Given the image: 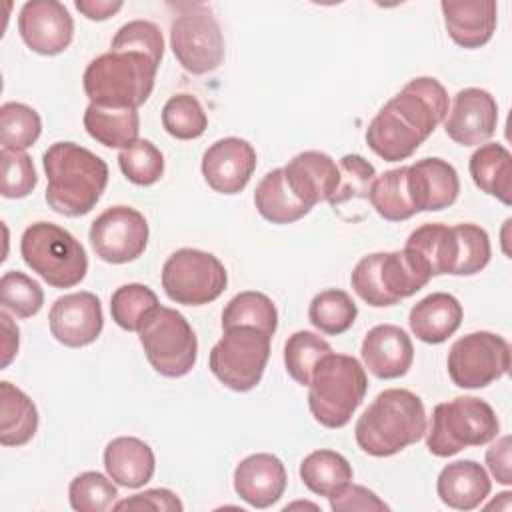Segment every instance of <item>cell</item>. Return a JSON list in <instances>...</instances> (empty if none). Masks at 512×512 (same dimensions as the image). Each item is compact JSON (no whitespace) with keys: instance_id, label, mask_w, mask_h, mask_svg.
<instances>
[{"instance_id":"35","label":"cell","mask_w":512,"mask_h":512,"mask_svg":"<svg viewBox=\"0 0 512 512\" xmlns=\"http://www.w3.org/2000/svg\"><path fill=\"white\" fill-rule=\"evenodd\" d=\"M358 316V306L348 292L328 288L318 292L308 306L310 324L328 336H340L352 328Z\"/></svg>"},{"instance_id":"37","label":"cell","mask_w":512,"mask_h":512,"mask_svg":"<svg viewBox=\"0 0 512 512\" xmlns=\"http://www.w3.org/2000/svg\"><path fill=\"white\" fill-rule=\"evenodd\" d=\"M332 348L330 344L320 338L318 334L310 330H298L292 336H288L284 344V366L286 372L294 382L300 386H308L314 366L318 360L326 354H330Z\"/></svg>"},{"instance_id":"51","label":"cell","mask_w":512,"mask_h":512,"mask_svg":"<svg viewBox=\"0 0 512 512\" xmlns=\"http://www.w3.org/2000/svg\"><path fill=\"white\" fill-rule=\"evenodd\" d=\"M0 322H2V334H4V338H2V368H6L12 362V358L18 354V342H20L18 334L20 332H18V326L6 314V310L0 312Z\"/></svg>"},{"instance_id":"34","label":"cell","mask_w":512,"mask_h":512,"mask_svg":"<svg viewBox=\"0 0 512 512\" xmlns=\"http://www.w3.org/2000/svg\"><path fill=\"white\" fill-rule=\"evenodd\" d=\"M234 326H254L268 336H274L278 328V310L274 302L262 292H238L222 310V330Z\"/></svg>"},{"instance_id":"46","label":"cell","mask_w":512,"mask_h":512,"mask_svg":"<svg viewBox=\"0 0 512 512\" xmlns=\"http://www.w3.org/2000/svg\"><path fill=\"white\" fill-rule=\"evenodd\" d=\"M110 50L142 52L160 64V60L164 56V38H162L160 28L154 22L130 20L116 30V34L110 42Z\"/></svg>"},{"instance_id":"19","label":"cell","mask_w":512,"mask_h":512,"mask_svg":"<svg viewBox=\"0 0 512 512\" xmlns=\"http://www.w3.org/2000/svg\"><path fill=\"white\" fill-rule=\"evenodd\" d=\"M406 186L416 212H438L452 206L460 194L456 168L442 158H422L408 166Z\"/></svg>"},{"instance_id":"22","label":"cell","mask_w":512,"mask_h":512,"mask_svg":"<svg viewBox=\"0 0 512 512\" xmlns=\"http://www.w3.org/2000/svg\"><path fill=\"white\" fill-rule=\"evenodd\" d=\"M282 170L290 192L310 208L318 202H328L340 180L334 158L318 150L296 154Z\"/></svg>"},{"instance_id":"12","label":"cell","mask_w":512,"mask_h":512,"mask_svg":"<svg viewBox=\"0 0 512 512\" xmlns=\"http://www.w3.org/2000/svg\"><path fill=\"white\" fill-rule=\"evenodd\" d=\"M448 374L458 388L478 390L510 370V344L500 334L478 330L458 338L448 352Z\"/></svg>"},{"instance_id":"32","label":"cell","mask_w":512,"mask_h":512,"mask_svg":"<svg viewBox=\"0 0 512 512\" xmlns=\"http://www.w3.org/2000/svg\"><path fill=\"white\" fill-rule=\"evenodd\" d=\"M354 476L350 462L336 450L320 448L310 452L300 462V480L304 486L318 494V496H330L340 486L350 482Z\"/></svg>"},{"instance_id":"6","label":"cell","mask_w":512,"mask_h":512,"mask_svg":"<svg viewBox=\"0 0 512 512\" xmlns=\"http://www.w3.org/2000/svg\"><path fill=\"white\" fill-rule=\"evenodd\" d=\"M426 262L410 248L364 256L350 274L354 292L368 306L384 308L410 298L430 282Z\"/></svg>"},{"instance_id":"49","label":"cell","mask_w":512,"mask_h":512,"mask_svg":"<svg viewBox=\"0 0 512 512\" xmlns=\"http://www.w3.org/2000/svg\"><path fill=\"white\" fill-rule=\"evenodd\" d=\"M510 436H500L498 440L494 438V442L490 444V448L486 450V464L490 474L496 478V482H500L502 486H510L512 484V460H510Z\"/></svg>"},{"instance_id":"4","label":"cell","mask_w":512,"mask_h":512,"mask_svg":"<svg viewBox=\"0 0 512 512\" xmlns=\"http://www.w3.org/2000/svg\"><path fill=\"white\" fill-rule=\"evenodd\" d=\"M158 66L142 52L110 50L86 66L82 88L92 104L138 110L154 90Z\"/></svg>"},{"instance_id":"7","label":"cell","mask_w":512,"mask_h":512,"mask_svg":"<svg viewBox=\"0 0 512 512\" xmlns=\"http://www.w3.org/2000/svg\"><path fill=\"white\" fill-rule=\"evenodd\" d=\"M500 422L494 408L476 396H458L432 410L426 448L438 458H448L470 446H484L498 436Z\"/></svg>"},{"instance_id":"11","label":"cell","mask_w":512,"mask_h":512,"mask_svg":"<svg viewBox=\"0 0 512 512\" xmlns=\"http://www.w3.org/2000/svg\"><path fill=\"white\" fill-rule=\"evenodd\" d=\"M226 284L224 264L212 252L198 248H180L162 266V288L176 304H210L226 290Z\"/></svg>"},{"instance_id":"24","label":"cell","mask_w":512,"mask_h":512,"mask_svg":"<svg viewBox=\"0 0 512 512\" xmlns=\"http://www.w3.org/2000/svg\"><path fill=\"white\" fill-rule=\"evenodd\" d=\"M492 490L488 472L476 460H456L446 464L436 480V492L442 504L454 510L478 508Z\"/></svg>"},{"instance_id":"48","label":"cell","mask_w":512,"mask_h":512,"mask_svg":"<svg viewBox=\"0 0 512 512\" xmlns=\"http://www.w3.org/2000/svg\"><path fill=\"white\" fill-rule=\"evenodd\" d=\"M114 510H156V512H182V500L168 488H150L124 498L114 504Z\"/></svg>"},{"instance_id":"44","label":"cell","mask_w":512,"mask_h":512,"mask_svg":"<svg viewBox=\"0 0 512 512\" xmlns=\"http://www.w3.org/2000/svg\"><path fill=\"white\" fill-rule=\"evenodd\" d=\"M452 230L458 242L452 276H472L484 270L492 256L488 232L478 224H456Z\"/></svg>"},{"instance_id":"9","label":"cell","mask_w":512,"mask_h":512,"mask_svg":"<svg viewBox=\"0 0 512 512\" xmlns=\"http://www.w3.org/2000/svg\"><path fill=\"white\" fill-rule=\"evenodd\" d=\"M138 338L150 366L166 378L186 376L198 358V338L186 316L168 306H156L138 328Z\"/></svg>"},{"instance_id":"15","label":"cell","mask_w":512,"mask_h":512,"mask_svg":"<svg viewBox=\"0 0 512 512\" xmlns=\"http://www.w3.org/2000/svg\"><path fill=\"white\" fill-rule=\"evenodd\" d=\"M18 32L32 52L56 56L70 46L74 20L62 2L30 0L20 8Z\"/></svg>"},{"instance_id":"31","label":"cell","mask_w":512,"mask_h":512,"mask_svg":"<svg viewBox=\"0 0 512 512\" xmlns=\"http://www.w3.org/2000/svg\"><path fill=\"white\" fill-rule=\"evenodd\" d=\"M406 248L416 252L426 262L432 276L452 274L458 254V242L452 228L438 222L422 224L410 232Z\"/></svg>"},{"instance_id":"16","label":"cell","mask_w":512,"mask_h":512,"mask_svg":"<svg viewBox=\"0 0 512 512\" xmlns=\"http://www.w3.org/2000/svg\"><path fill=\"white\" fill-rule=\"evenodd\" d=\"M48 326L50 334L68 348L96 342L104 328L100 298L86 290L56 298L48 312Z\"/></svg>"},{"instance_id":"40","label":"cell","mask_w":512,"mask_h":512,"mask_svg":"<svg viewBox=\"0 0 512 512\" xmlns=\"http://www.w3.org/2000/svg\"><path fill=\"white\" fill-rule=\"evenodd\" d=\"M118 498L116 482L96 470L78 474L68 486V500L76 512H104L114 508Z\"/></svg>"},{"instance_id":"43","label":"cell","mask_w":512,"mask_h":512,"mask_svg":"<svg viewBox=\"0 0 512 512\" xmlns=\"http://www.w3.org/2000/svg\"><path fill=\"white\" fill-rule=\"evenodd\" d=\"M0 302L2 308L16 318H32L44 304L42 286L18 270H8L0 278Z\"/></svg>"},{"instance_id":"3","label":"cell","mask_w":512,"mask_h":512,"mask_svg":"<svg viewBox=\"0 0 512 512\" xmlns=\"http://www.w3.org/2000/svg\"><path fill=\"white\" fill-rule=\"evenodd\" d=\"M426 434V410L414 392L388 388L360 414L354 438L362 452L386 458L416 444Z\"/></svg>"},{"instance_id":"42","label":"cell","mask_w":512,"mask_h":512,"mask_svg":"<svg viewBox=\"0 0 512 512\" xmlns=\"http://www.w3.org/2000/svg\"><path fill=\"white\" fill-rule=\"evenodd\" d=\"M118 166L126 180H130L132 184L152 186L164 174V156L150 140L138 138L136 142L120 150Z\"/></svg>"},{"instance_id":"29","label":"cell","mask_w":512,"mask_h":512,"mask_svg":"<svg viewBox=\"0 0 512 512\" xmlns=\"http://www.w3.org/2000/svg\"><path fill=\"white\" fill-rule=\"evenodd\" d=\"M84 128L106 148H126L138 140L140 116L136 108H112L100 104H88L84 112Z\"/></svg>"},{"instance_id":"28","label":"cell","mask_w":512,"mask_h":512,"mask_svg":"<svg viewBox=\"0 0 512 512\" xmlns=\"http://www.w3.org/2000/svg\"><path fill=\"white\" fill-rule=\"evenodd\" d=\"M38 430V410L26 392L8 380L0 382V444L24 446Z\"/></svg>"},{"instance_id":"38","label":"cell","mask_w":512,"mask_h":512,"mask_svg":"<svg viewBox=\"0 0 512 512\" xmlns=\"http://www.w3.org/2000/svg\"><path fill=\"white\" fill-rule=\"evenodd\" d=\"M158 296L146 284H124L114 290L110 298L112 320L128 332H138L144 318L158 306Z\"/></svg>"},{"instance_id":"18","label":"cell","mask_w":512,"mask_h":512,"mask_svg":"<svg viewBox=\"0 0 512 512\" xmlns=\"http://www.w3.org/2000/svg\"><path fill=\"white\" fill-rule=\"evenodd\" d=\"M254 146L238 136H226L208 146L202 156V176L218 194H238L256 170Z\"/></svg>"},{"instance_id":"8","label":"cell","mask_w":512,"mask_h":512,"mask_svg":"<svg viewBox=\"0 0 512 512\" xmlns=\"http://www.w3.org/2000/svg\"><path fill=\"white\" fill-rule=\"evenodd\" d=\"M20 254L24 264L52 288H72L88 272L84 246L52 222L30 224L20 238Z\"/></svg>"},{"instance_id":"45","label":"cell","mask_w":512,"mask_h":512,"mask_svg":"<svg viewBox=\"0 0 512 512\" xmlns=\"http://www.w3.org/2000/svg\"><path fill=\"white\" fill-rule=\"evenodd\" d=\"M38 184L36 168L26 152L6 150L0 152V194L4 198H24Z\"/></svg>"},{"instance_id":"39","label":"cell","mask_w":512,"mask_h":512,"mask_svg":"<svg viewBox=\"0 0 512 512\" xmlns=\"http://www.w3.org/2000/svg\"><path fill=\"white\" fill-rule=\"evenodd\" d=\"M162 126L172 138L194 140L206 132L208 116L196 96L176 94L162 108Z\"/></svg>"},{"instance_id":"20","label":"cell","mask_w":512,"mask_h":512,"mask_svg":"<svg viewBox=\"0 0 512 512\" xmlns=\"http://www.w3.org/2000/svg\"><path fill=\"white\" fill-rule=\"evenodd\" d=\"M360 356L368 372L382 380L404 376L414 362V346L406 330L396 324H378L362 340Z\"/></svg>"},{"instance_id":"50","label":"cell","mask_w":512,"mask_h":512,"mask_svg":"<svg viewBox=\"0 0 512 512\" xmlns=\"http://www.w3.org/2000/svg\"><path fill=\"white\" fill-rule=\"evenodd\" d=\"M74 6L88 20L102 22V20L112 18L116 12H120L124 2H120V0H76Z\"/></svg>"},{"instance_id":"52","label":"cell","mask_w":512,"mask_h":512,"mask_svg":"<svg viewBox=\"0 0 512 512\" xmlns=\"http://www.w3.org/2000/svg\"><path fill=\"white\" fill-rule=\"evenodd\" d=\"M498 496V500H492L486 508H504V510H510V492H500V494H496Z\"/></svg>"},{"instance_id":"5","label":"cell","mask_w":512,"mask_h":512,"mask_svg":"<svg viewBox=\"0 0 512 512\" xmlns=\"http://www.w3.org/2000/svg\"><path fill=\"white\" fill-rule=\"evenodd\" d=\"M366 390L364 366L354 356L330 352L314 366L308 384V408L318 424L342 428L362 404Z\"/></svg>"},{"instance_id":"41","label":"cell","mask_w":512,"mask_h":512,"mask_svg":"<svg viewBox=\"0 0 512 512\" xmlns=\"http://www.w3.org/2000/svg\"><path fill=\"white\" fill-rule=\"evenodd\" d=\"M340 180L328 204L336 210L350 200H368L372 182L376 178V168L360 154H346L338 160Z\"/></svg>"},{"instance_id":"27","label":"cell","mask_w":512,"mask_h":512,"mask_svg":"<svg viewBox=\"0 0 512 512\" xmlns=\"http://www.w3.org/2000/svg\"><path fill=\"white\" fill-rule=\"evenodd\" d=\"M470 176L474 184L488 196L510 206L512 198V156L506 146L486 142L470 156Z\"/></svg>"},{"instance_id":"25","label":"cell","mask_w":512,"mask_h":512,"mask_svg":"<svg viewBox=\"0 0 512 512\" xmlns=\"http://www.w3.org/2000/svg\"><path fill=\"white\" fill-rule=\"evenodd\" d=\"M462 304L448 292H432L418 300L408 314L412 334L426 344L446 342L462 324Z\"/></svg>"},{"instance_id":"13","label":"cell","mask_w":512,"mask_h":512,"mask_svg":"<svg viewBox=\"0 0 512 512\" xmlns=\"http://www.w3.org/2000/svg\"><path fill=\"white\" fill-rule=\"evenodd\" d=\"M170 48L180 66L196 76L214 72L224 62V36L210 12L180 14L170 24Z\"/></svg>"},{"instance_id":"21","label":"cell","mask_w":512,"mask_h":512,"mask_svg":"<svg viewBox=\"0 0 512 512\" xmlns=\"http://www.w3.org/2000/svg\"><path fill=\"white\" fill-rule=\"evenodd\" d=\"M286 468L282 460L268 452L250 454L234 468V490L252 508H268L286 490Z\"/></svg>"},{"instance_id":"2","label":"cell","mask_w":512,"mask_h":512,"mask_svg":"<svg viewBox=\"0 0 512 512\" xmlns=\"http://www.w3.org/2000/svg\"><path fill=\"white\" fill-rule=\"evenodd\" d=\"M48 178L46 202L62 216H84L100 200L108 184V164L74 142H54L42 156Z\"/></svg>"},{"instance_id":"1","label":"cell","mask_w":512,"mask_h":512,"mask_svg":"<svg viewBox=\"0 0 512 512\" xmlns=\"http://www.w3.org/2000/svg\"><path fill=\"white\" fill-rule=\"evenodd\" d=\"M448 104V92L440 80L412 78L370 120L364 134L368 148L386 162L410 158L444 122Z\"/></svg>"},{"instance_id":"17","label":"cell","mask_w":512,"mask_h":512,"mask_svg":"<svg viewBox=\"0 0 512 512\" xmlns=\"http://www.w3.org/2000/svg\"><path fill=\"white\" fill-rule=\"evenodd\" d=\"M498 124V104L488 90L462 88L456 92L452 108L444 118V130L460 146L486 144Z\"/></svg>"},{"instance_id":"36","label":"cell","mask_w":512,"mask_h":512,"mask_svg":"<svg viewBox=\"0 0 512 512\" xmlns=\"http://www.w3.org/2000/svg\"><path fill=\"white\" fill-rule=\"evenodd\" d=\"M42 132L40 114L22 102H6L0 106V144L6 150L24 152Z\"/></svg>"},{"instance_id":"33","label":"cell","mask_w":512,"mask_h":512,"mask_svg":"<svg viewBox=\"0 0 512 512\" xmlns=\"http://www.w3.org/2000/svg\"><path fill=\"white\" fill-rule=\"evenodd\" d=\"M408 166L386 170L384 174L376 176L368 194V200L376 214L388 222H402L412 218L416 208L412 206L408 186H406Z\"/></svg>"},{"instance_id":"30","label":"cell","mask_w":512,"mask_h":512,"mask_svg":"<svg viewBox=\"0 0 512 512\" xmlns=\"http://www.w3.org/2000/svg\"><path fill=\"white\" fill-rule=\"evenodd\" d=\"M254 206L258 214L272 224H290L304 218L312 208L300 202L284 180V170H270L254 190Z\"/></svg>"},{"instance_id":"23","label":"cell","mask_w":512,"mask_h":512,"mask_svg":"<svg viewBox=\"0 0 512 512\" xmlns=\"http://www.w3.org/2000/svg\"><path fill=\"white\" fill-rule=\"evenodd\" d=\"M440 10L448 36L460 48H480L494 36L498 14L494 0H442Z\"/></svg>"},{"instance_id":"26","label":"cell","mask_w":512,"mask_h":512,"mask_svg":"<svg viewBox=\"0 0 512 512\" xmlns=\"http://www.w3.org/2000/svg\"><path fill=\"white\" fill-rule=\"evenodd\" d=\"M106 474L124 488L148 484L156 470V458L148 442L136 436H118L104 448Z\"/></svg>"},{"instance_id":"47","label":"cell","mask_w":512,"mask_h":512,"mask_svg":"<svg viewBox=\"0 0 512 512\" xmlns=\"http://www.w3.org/2000/svg\"><path fill=\"white\" fill-rule=\"evenodd\" d=\"M330 500V508L334 512H382V510H390V506L372 490H368L366 486L360 484H352L346 482L344 486H340L336 492H332L328 496Z\"/></svg>"},{"instance_id":"10","label":"cell","mask_w":512,"mask_h":512,"mask_svg":"<svg viewBox=\"0 0 512 512\" xmlns=\"http://www.w3.org/2000/svg\"><path fill=\"white\" fill-rule=\"evenodd\" d=\"M270 340L272 336L254 326L226 328L210 350V372L234 392L256 388L270 358Z\"/></svg>"},{"instance_id":"14","label":"cell","mask_w":512,"mask_h":512,"mask_svg":"<svg viewBox=\"0 0 512 512\" xmlns=\"http://www.w3.org/2000/svg\"><path fill=\"white\" fill-rule=\"evenodd\" d=\"M150 228L142 212L132 206H112L90 226L88 238L96 256L108 264H128L148 246Z\"/></svg>"}]
</instances>
